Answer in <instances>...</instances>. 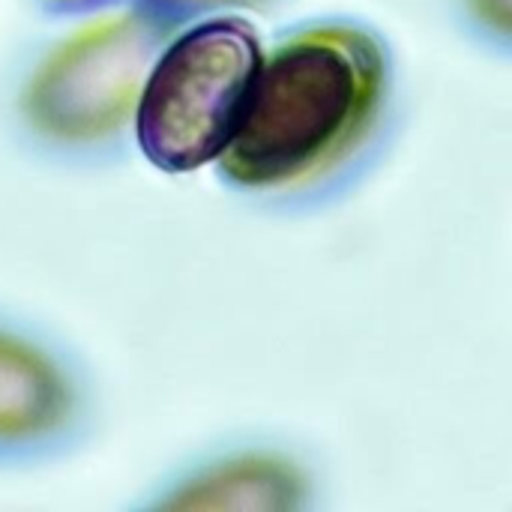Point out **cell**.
<instances>
[{
  "label": "cell",
  "instance_id": "ba28073f",
  "mask_svg": "<svg viewBox=\"0 0 512 512\" xmlns=\"http://www.w3.org/2000/svg\"><path fill=\"white\" fill-rule=\"evenodd\" d=\"M33 3H39L51 15H87V12L111 9L126 0H33Z\"/></svg>",
  "mask_w": 512,
  "mask_h": 512
},
{
  "label": "cell",
  "instance_id": "7a4b0ae2",
  "mask_svg": "<svg viewBox=\"0 0 512 512\" xmlns=\"http://www.w3.org/2000/svg\"><path fill=\"white\" fill-rule=\"evenodd\" d=\"M174 30L126 6L57 42L18 93V123L33 147L60 159L120 153L144 78Z\"/></svg>",
  "mask_w": 512,
  "mask_h": 512
},
{
  "label": "cell",
  "instance_id": "277c9868",
  "mask_svg": "<svg viewBox=\"0 0 512 512\" xmlns=\"http://www.w3.org/2000/svg\"><path fill=\"white\" fill-rule=\"evenodd\" d=\"M84 420L78 366L33 330L0 321V465L57 456L81 438Z\"/></svg>",
  "mask_w": 512,
  "mask_h": 512
},
{
  "label": "cell",
  "instance_id": "6da1fadb",
  "mask_svg": "<svg viewBox=\"0 0 512 512\" xmlns=\"http://www.w3.org/2000/svg\"><path fill=\"white\" fill-rule=\"evenodd\" d=\"M390 108L393 54L372 24L303 21L264 51L216 177L255 201H321L366 165Z\"/></svg>",
  "mask_w": 512,
  "mask_h": 512
},
{
  "label": "cell",
  "instance_id": "5b68a950",
  "mask_svg": "<svg viewBox=\"0 0 512 512\" xmlns=\"http://www.w3.org/2000/svg\"><path fill=\"white\" fill-rule=\"evenodd\" d=\"M303 465L270 450H237L189 468L159 507L180 510H300L309 504Z\"/></svg>",
  "mask_w": 512,
  "mask_h": 512
},
{
  "label": "cell",
  "instance_id": "52a82bcc",
  "mask_svg": "<svg viewBox=\"0 0 512 512\" xmlns=\"http://www.w3.org/2000/svg\"><path fill=\"white\" fill-rule=\"evenodd\" d=\"M471 36L495 45L507 54L510 48V0H456Z\"/></svg>",
  "mask_w": 512,
  "mask_h": 512
},
{
  "label": "cell",
  "instance_id": "3957f363",
  "mask_svg": "<svg viewBox=\"0 0 512 512\" xmlns=\"http://www.w3.org/2000/svg\"><path fill=\"white\" fill-rule=\"evenodd\" d=\"M261 57L258 30L234 12L174 30L138 96L132 138L141 156L162 174L213 165L240 123Z\"/></svg>",
  "mask_w": 512,
  "mask_h": 512
},
{
  "label": "cell",
  "instance_id": "8992f818",
  "mask_svg": "<svg viewBox=\"0 0 512 512\" xmlns=\"http://www.w3.org/2000/svg\"><path fill=\"white\" fill-rule=\"evenodd\" d=\"M276 0H126V6H135L165 24L168 30H180L183 24H192L207 15H219L225 9H261Z\"/></svg>",
  "mask_w": 512,
  "mask_h": 512
}]
</instances>
